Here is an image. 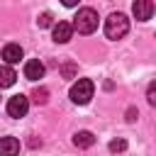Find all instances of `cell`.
Instances as JSON below:
<instances>
[{
	"label": "cell",
	"mask_w": 156,
	"mask_h": 156,
	"mask_svg": "<svg viewBox=\"0 0 156 156\" xmlns=\"http://www.w3.org/2000/svg\"><path fill=\"white\" fill-rule=\"evenodd\" d=\"M132 12H134V17H136L139 22H146V20H151V15H154V2H151V0H134Z\"/></svg>",
	"instance_id": "cell-5"
},
{
	"label": "cell",
	"mask_w": 156,
	"mask_h": 156,
	"mask_svg": "<svg viewBox=\"0 0 156 156\" xmlns=\"http://www.w3.org/2000/svg\"><path fill=\"white\" fill-rule=\"evenodd\" d=\"M136 119V110H127V122H134Z\"/></svg>",
	"instance_id": "cell-17"
},
{
	"label": "cell",
	"mask_w": 156,
	"mask_h": 156,
	"mask_svg": "<svg viewBox=\"0 0 156 156\" xmlns=\"http://www.w3.org/2000/svg\"><path fill=\"white\" fill-rule=\"evenodd\" d=\"M32 100H34L37 105H44V102L49 100V90H46V88H37V90L32 93Z\"/></svg>",
	"instance_id": "cell-12"
},
{
	"label": "cell",
	"mask_w": 156,
	"mask_h": 156,
	"mask_svg": "<svg viewBox=\"0 0 156 156\" xmlns=\"http://www.w3.org/2000/svg\"><path fill=\"white\" fill-rule=\"evenodd\" d=\"M20 154V141L15 136H2L0 139V156H17Z\"/></svg>",
	"instance_id": "cell-9"
},
{
	"label": "cell",
	"mask_w": 156,
	"mask_h": 156,
	"mask_svg": "<svg viewBox=\"0 0 156 156\" xmlns=\"http://www.w3.org/2000/svg\"><path fill=\"white\" fill-rule=\"evenodd\" d=\"M124 149H127V141H124V139H112V141H110V151L117 154V151H124Z\"/></svg>",
	"instance_id": "cell-15"
},
{
	"label": "cell",
	"mask_w": 156,
	"mask_h": 156,
	"mask_svg": "<svg viewBox=\"0 0 156 156\" xmlns=\"http://www.w3.org/2000/svg\"><path fill=\"white\" fill-rule=\"evenodd\" d=\"M15 80H17V73H15V68L12 66H0V88H12L15 85Z\"/></svg>",
	"instance_id": "cell-11"
},
{
	"label": "cell",
	"mask_w": 156,
	"mask_h": 156,
	"mask_svg": "<svg viewBox=\"0 0 156 156\" xmlns=\"http://www.w3.org/2000/svg\"><path fill=\"white\" fill-rule=\"evenodd\" d=\"M71 37H73V24L71 22H56L54 24V41L56 44H66V41H71Z\"/></svg>",
	"instance_id": "cell-6"
},
{
	"label": "cell",
	"mask_w": 156,
	"mask_h": 156,
	"mask_svg": "<svg viewBox=\"0 0 156 156\" xmlns=\"http://www.w3.org/2000/svg\"><path fill=\"white\" fill-rule=\"evenodd\" d=\"M27 110H29V98L27 95H12L10 100H7V115L10 117H15V119H20V117H24L27 115Z\"/></svg>",
	"instance_id": "cell-4"
},
{
	"label": "cell",
	"mask_w": 156,
	"mask_h": 156,
	"mask_svg": "<svg viewBox=\"0 0 156 156\" xmlns=\"http://www.w3.org/2000/svg\"><path fill=\"white\" fill-rule=\"evenodd\" d=\"M76 73H78L76 63H63V66H61V76H63V78H76Z\"/></svg>",
	"instance_id": "cell-13"
},
{
	"label": "cell",
	"mask_w": 156,
	"mask_h": 156,
	"mask_svg": "<svg viewBox=\"0 0 156 156\" xmlns=\"http://www.w3.org/2000/svg\"><path fill=\"white\" fill-rule=\"evenodd\" d=\"M22 56H24V51H22V46H20V44H5V46H2V61H5L7 66L20 63V61H22Z\"/></svg>",
	"instance_id": "cell-7"
},
{
	"label": "cell",
	"mask_w": 156,
	"mask_h": 156,
	"mask_svg": "<svg viewBox=\"0 0 156 156\" xmlns=\"http://www.w3.org/2000/svg\"><path fill=\"white\" fill-rule=\"evenodd\" d=\"M44 63L39 61V58H29L27 63H24V78L27 80H39V78H44Z\"/></svg>",
	"instance_id": "cell-8"
},
{
	"label": "cell",
	"mask_w": 156,
	"mask_h": 156,
	"mask_svg": "<svg viewBox=\"0 0 156 156\" xmlns=\"http://www.w3.org/2000/svg\"><path fill=\"white\" fill-rule=\"evenodd\" d=\"M61 2H63V5H66V7H76V5H78V2H80V0H61Z\"/></svg>",
	"instance_id": "cell-18"
},
{
	"label": "cell",
	"mask_w": 156,
	"mask_h": 156,
	"mask_svg": "<svg viewBox=\"0 0 156 156\" xmlns=\"http://www.w3.org/2000/svg\"><path fill=\"white\" fill-rule=\"evenodd\" d=\"M146 100H149V105H156V85H154V83H151L149 90H146Z\"/></svg>",
	"instance_id": "cell-16"
},
{
	"label": "cell",
	"mask_w": 156,
	"mask_h": 156,
	"mask_svg": "<svg viewBox=\"0 0 156 156\" xmlns=\"http://www.w3.org/2000/svg\"><path fill=\"white\" fill-rule=\"evenodd\" d=\"M51 20H54L51 12H41V15L37 17V24H39V27H51Z\"/></svg>",
	"instance_id": "cell-14"
},
{
	"label": "cell",
	"mask_w": 156,
	"mask_h": 156,
	"mask_svg": "<svg viewBox=\"0 0 156 156\" xmlns=\"http://www.w3.org/2000/svg\"><path fill=\"white\" fill-rule=\"evenodd\" d=\"M93 93H95V83L90 78H78L71 85V100L76 105H88L90 98H93Z\"/></svg>",
	"instance_id": "cell-3"
},
{
	"label": "cell",
	"mask_w": 156,
	"mask_h": 156,
	"mask_svg": "<svg viewBox=\"0 0 156 156\" xmlns=\"http://www.w3.org/2000/svg\"><path fill=\"white\" fill-rule=\"evenodd\" d=\"M73 144H76L78 149H90V146L95 144V134L88 132V129H80V132L73 134Z\"/></svg>",
	"instance_id": "cell-10"
},
{
	"label": "cell",
	"mask_w": 156,
	"mask_h": 156,
	"mask_svg": "<svg viewBox=\"0 0 156 156\" xmlns=\"http://www.w3.org/2000/svg\"><path fill=\"white\" fill-rule=\"evenodd\" d=\"M129 32V20L124 12H112L105 20V37L107 39H122Z\"/></svg>",
	"instance_id": "cell-2"
},
{
	"label": "cell",
	"mask_w": 156,
	"mask_h": 156,
	"mask_svg": "<svg viewBox=\"0 0 156 156\" xmlns=\"http://www.w3.org/2000/svg\"><path fill=\"white\" fill-rule=\"evenodd\" d=\"M98 20L100 17L93 7H80L71 24H73V32H78V34H93L98 29Z\"/></svg>",
	"instance_id": "cell-1"
}]
</instances>
